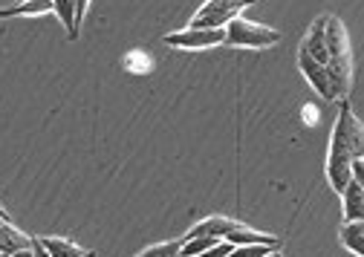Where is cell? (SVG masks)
<instances>
[{
	"instance_id": "cell-22",
	"label": "cell",
	"mask_w": 364,
	"mask_h": 257,
	"mask_svg": "<svg viewBox=\"0 0 364 257\" xmlns=\"http://www.w3.org/2000/svg\"><path fill=\"white\" fill-rule=\"evenodd\" d=\"M90 257H96V254H90Z\"/></svg>"
},
{
	"instance_id": "cell-2",
	"label": "cell",
	"mask_w": 364,
	"mask_h": 257,
	"mask_svg": "<svg viewBox=\"0 0 364 257\" xmlns=\"http://www.w3.org/2000/svg\"><path fill=\"white\" fill-rule=\"evenodd\" d=\"M318 23H321L324 47H327V78H330L333 102H347L353 90V50H350L347 26L336 15H321Z\"/></svg>"
},
{
	"instance_id": "cell-5",
	"label": "cell",
	"mask_w": 364,
	"mask_h": 257,
	"mask_svg": "<svg viewBox=\"0 0 364 257\" xmlns=\"http://www.w3.org/2000/svg\"><path fill=\"white\" fill-rule=\"evenodd\" d=\"M223 38H225L223 29H197V26H188V29H179V32L165 35V44L173 47V50H211V47H220L223 44Z\"/></svg>"
},
{
	"instance_id": "cell-17",
	"label": "cell",
	"mask_w": 364,
	"mask_h": 257,
	"mask_svg": "<svg viewBox=\"0 0 364 257\" xmlns=\"http://www.w3.org/2000/svg\"><path fill=\"white\" fill-rule=\"evenodd\" d=\"M87 9H90V0H75V23H78V26H81Z\"/></svg>"
},
{
	"instance_id": "cell-1",
	"label": "cell",
	"mask_w": 364,
	"mask_h": 257,
	"mask_svg": "<svg viewBox=\"0 0 364 257\" xmlns=\"http://www.w3.org/2000/svg\"><path fill=\"white\" fill-rule=\"evenodd\" d=\"M364 148V133H361V121L353 113L347 102H338V119L333 124V136H330V159H327V182L333 191H344L350 177V165L353 159H361Z\"/></svg>"
},
{
	"instance_id": "cell-3",
	"label": "cell",
	"mask_w": 364,
	"mask_h": 257,
	"mask_svg": "<svg viewBox=\"0 0 364 257\" xmlns=\"http://www.w3.org/2000/svg\"><path fill=\"white\" fill-rule=\"evenodd\" d=\"M225 38L223 44L225 47H240V50H269L281 44V32L272 29V26H263V23H255V21H246V18H235L223 26Z\"/></svg>"
},
{
	"instance_id": "cell-12",
	"label": "cell",
	"mask_w": 364,
	"mask_h": 257,
	"mask_svg": "<svg viewBox=\"0 0 364 257\" xmlns=\"http://www.w3.org/2000/svg\"><path fill=\"white\" fill-rule=\"evenodd\" d=\"M338 237H341V246L347 251H353L355 257H364V226H361V220L358 223H344Z\"/></svg>"
},
{
	"instance_id": "cell-9",
	"label": "cell",
	"mask_w": 364,
	"mask_h": 257,
	"mask_svg": "<svg viewBox=\"0 0 364 257\" xmlns=\"http://www.w3.org/2000/svg\"><path fill=\"white\" fill-rule=\"evenodd\" d=\"M32 246V237L23 234L21 229H15L9 220L0 223V251H6V254H15L21 248H29Z\"/></svg>"
},
{
	"instance_id": "cell-16",
	"label": "cell",
	"mask_w": 364,
	"mask_h": 257,
	"mask_svg": "<svg viewBox=\"0 0 364 257\" xmlns=\"http://www.w3.org/2000/svg\"><path fill=\"white\" fill-rule=\"evenodd\" d=\"M232 248H235V246H232L229 240H217V243H214L211 248H205L200 257H229V254H232Z\"/></svg>"
},
{
	"instance_id": "cell-11",
	"label": "cell",
	"mask_w": 364,
	"mask_h": 257,
	"mask_svg": "<svg viewBox=\"0 0 364 257\" xmlns=\"http://www.w3.org/2000/svg\"><path fill=\"white\" fill-rule=\"evenodd\" d=\"M47 12H53V0H21L18 6H0V18H35Z\"/></svg>"
},
{
	"instance_id": "cell-13",
	"label": "cell",
	"mask_w": 364,
	"mask_h": 257,
	"mask_svg": "<svg viewBox=\"0 0 364 257\" xmlns=\"http://www.w3.org/2000/svg\"><path fill=\"white\" fill-rule=\"evenodd\" d=\"M53 12H55V15H58V21L64 23V29H67L70 40H75V38H78V32H81V26L75 23V0H53Z\"/></svg>"
},
{
	"instance_id": "cell-7",
	"label": "cell",
	"mask_w": 364,
	"mask_h": 257,
	"mask_svg": "<svg viewBox=\"0 0 364 257\" xmlns=\"http://www.w3.org/2000/svg\"><path fill=\"white\" fill-rule=\"evenodd\" d=\"M235 226H237V220H229V217H220V214H214V217L200 220V223L188 231V237H217V240H225Z\"/></svg>"
},
{
	"instance_id": "cell-20",
	"label": "cell",
	"mask_w": 364,
	"mask_h": 257,
	"mask_svg": "<svg viewBox=\"0 0 364 257\" xmlns=\"http://www.w3.org/2000/svg\"><path fill=\"white\" fill-rule=\"evenodd\" d=\"M0 220H9V214H6V208L0 205Z\"/></svg>"
},
{
	"instance_id": "cell-18",
	"label": "cell",
	"mask_w": 364,
	"mask_h": 257,
	"mask_svg": "<svg viewBox=\"0 0 364 257\" xmlns=\"http://www.w3.org/2000/svg\"><path fill=\"white\" fill-rule=\"evenodd\" d=\"M29 248H32V257H50V254H47V248H43V246L38 243V237H32V246H29Z\"/></svg>"
},
{
	"instance_id": "cell-23",
	"label": "cell",
	"mask_w": 364,
	"mask_h": 257,
	"mask_svg": "<svg viewBox=\"0 0 364 257\" xmlns=\"http://www.w3.org/2000/svg\"><path fill=\"white\" fill-rule=\"evenodd\" d=\"M0 223H4V220H0Z\"/></svg>"
},
{
	"instance_id": "cell-4",
	"label": "cell",
	"mask_w": 364,
	"mask_h": 257,
	"mask_svg": "<svg viewBox=\"0 0 364 257\" xmlns=\"http://www.w3.org/2000/svg\"><path fill=\"white\" fill-rule=\"evenodd\" d=\"M255 4H257V0H205V4L197 9V15L191 18L188 26H197V29H223L225 23L240 18Z\"/></svg>"
},
{
	"instance_id": "cell-10",
	"label": "cell",
	"mask_w": 364,
	"mask_h": 257,
	"mask_svg": "<svg viewBox=\"0 0 364 257\" xmlns=\"http://www.w3.org/2000/svg\"><path fill=\"white\" fill-rule=\"evenodd\" d=\"M38 243L47 248L50 257H90L93 251H84L81 246H75L67 237H38Z\"/></svg>"
},
{
	"instance_id": "cell-21",
	"label": "cell",
	"mask_w": 364,
	"mask_h": 257,
	"mask_svg": "<svg viewBox=\"0 0 364 257\" xmlns=\"http://www.w3.org/2000/svg\"><path fill=\"white\" fill-rule=\"evenodd\" d=\"M0 257H12V254H6V251H0Z\"/></svg>"
},
{
	"instance_id": "cell-15",
	"label": "cell",
	"mask_w": 364,
	"mask_h": 257,
	"mask_svg": "<svg viewBox=\"0 0 364 257\" xmlns=\"http://www.w3.org/2000/svg\"><path fill=\"white\" fill-rule=\"evenodd\" d=\"M284 246H263V243H255V246H235L229 257H266L272 251H281Z\"/></svg>"
},
{
	"instance_id": "cell-14",
	"label": "cell",
	"mask_w": 364,
	"mask_h": 257,
	"mask_svg": "<svg viewBox=\"0 0 364 257\" xmlns=\"http://www.w3.org/2000/svg\"><path fill=\"white\" fill-rule=\"evenodd\" d=\"M179 248H182V240H168V243L148 246L145 251H139L136 257H179Z\"/></svg>"
},
{
	"instance_id": "cell-8",
	"label": "cell",
	"mask_w": 364,
	"mask_h": 257,
	"mask_svg": "<svg viewBox=\"0 0 364 257\" xmlns=\"http://www.w3.org/2000/svg\"><path fill=\"white\" fill-rule=\"evenodd\" d=\"M229 240L232 246H255V243H263V246H281V240L275 234H266V231H257L246 223H237L232 231H229Z\"/></svg>"
},
{
	"instance_id": "cell-19",
	"label": "cell",
	"mask_w": 364,
	"mask_h": 257,
	"mask_svg": "<svg viewBox=\"0 0 364 257\" xmlns=\"http://www.w3.org/2000/svg\"><path fill=\"white\" fill-rule=\"evenodd\" d=\"M12 257H32V248H21V251H15Z\"/></svg>"
},
{
	"instance_id": "cell-6",
	"label": "cell",
	"mask_w": 364,
	"mask_h": 257,
	"mask_svg": "<svg viewBox=\"0 0 364 257\" xmlns=\"http://www.w3.org/2000/svg\"><path fill=\"white\" fill-rule=\"evenodd\" d=\"M341 208H344L347 223L361 220V214H364V188H361V182H355V180L347 182V188L341 191Z\"/></svg>"
}]
</instances>
